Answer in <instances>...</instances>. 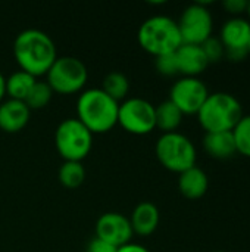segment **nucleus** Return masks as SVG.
<instances>
[{"instance_id": "1", "label": "nucleus", "mask_w": 250, "mask_h": 252, "mask_svg": "<svg viewBox=\"0 0 250 252\" xmlns=\"http://www.w3.org/2000/svg\"><path fill=\"white\" fill-rule=\"evenodd\" d=\"M13 56L21 71L32 77L44 75L57 58L56 46L49 34L40 30H24L13 41Z\"/></svg>"}, {"instance_id": "2", "label": "nucleus", "mask_w": 250, "mask_h": 252, "mask_svg": "<svg viewBox=\"0 0 250 252\" xmlns=\"http://www.w3.org/2000/svg\"><path fill=\"white\" fill-rule=\"evenodd\" d=\"M119 103L102 89L84 90L77 100V120L91 134H103L118 124Z\"/></svg>"}, {"instance_id": "3", "label": "nucleus", "mask_w": 250, "mask_h": 252, "mask_svg": "<svg viewBox=\"0 0 250 252\" xmlns=\"http://www.w3.org/2000/svg\"><path fill=\"white\" fill-rule=\"evenodd\" d=\"M242 117V103L237 100V97L225 92L209 94L197 112L199 123L206 133L231 131Z\"/></svg>"}, {"instance_id": "4", "label": "nucleus", "mask_w": 250, "mask_h": 252, "mask_svg": "<svg viewBox=\"0 0 250 252\" xmlns=\"http://www.w3.org/2000/svg\"><path fill=\"white\" fill-rule=\"evenodd\" d=\"M137 40L141 49L155 58L174 53L183 44L177 21L164 15L146 19L139 28Z\"/></svg>"}, {"instance_id": "5", "label": "nucleus", "mask_w": 250, "mask_h": 252, "mask_svg": "<svg viewBox=\"0 0 250 252\" xmlns=\"http://www.w3.org/2000/svg\"><path fill=\"white\" fill-rule=\"evenodd\" d=\"M159 162L172 173H183L196 165V148L181 133H164L155 146Z\"/></svg>"}, {"instance_id": "6", "label": "nucleus", "mask_w": 250, "mask_h": 252, "mask_svg": "<svg viewBox=\"0 0 250 252\" xmlns=\"http://www.w3.org/2000/svg\"><path fill=\"white\" fill-rule=\"evenodd\" d=\"M55 146L65 161L81 162L91 151L93 134L77 118H68L56 128Z\"/></svg>"}, {"instance_id": "7", "label": "nucleus", "mask_w": 250, "mask_h": 252, "mask_svg": "<svg viewBox=\"0 0 250 252\" xmlns=\"http://www.w3.org/2000/svg\"><path fill=\"white\" fill-rule=\"evenodd\" d=\"M46 75V83L50 86L53 93L74 94L84 89L88 71L84 62L74 56H57Z\"/></svg>"}, {"instance_id": "8", "label": "nucleus", "mask_w": 250, "mask_h": 252, "mask_svg": "<svg viewBox=\"0 0 250 252\" xmlns=\"http://www.w3.org/2000/svg\"><path fill=\"white\" fill-rule=\"evenodd\" d=\"M118 124L131 134L144 136L156 128L155 106L141 97H130L119 103Z\"/></svg>"}, {"instance_id": "9", "label": "nucleus", "mask_w": 250, "mask_h": 252, "mask_svg": "<svg viewBox=\"0 0 250 252\" xmlns=\"http://www.w3.org/2000/svg\"><path fill=\"white\" fill-rule=\"evenodd\" d=\"M184 44H203L212 37L214 21L209 9L202 3H193L184 9L177 22Z\"/></svg>"}, {"instance_id": "10", "label": "nucleus", "mask_w": 250, "mask_h": 252, "mask_svg": "<svg viewBox=\"0 0 250 252\" xmlns=\"http://www.w3.org/2000/svg\"><path fill=\"white\" fill-rule=\"evenodd\" d=\"M208 96V87L197 77L180 78L169 92V100L183 112V115H197Z\"/></svg>"}, {"instance_id": "11", "label": "nucleus", "mask_w": 250, "mask_h": 252, "mask_svg": "<svg viewBox=\"0 0 250 252\" xmlns=\"http://www.w3.org/2000/svg\"><path fill=\"white\" fill-rule=\"evenodd\" d=\"M250 21L234 16L221 28L220 41L224 46L225 56L231 61H242L249 55Z\"/></svg>"}, {"instance_id": "12", "label": "nucleus", "mask_w": 250, "mask_h": 252, "mask_svg": "<svg viewBox=\"0 0 250 252\" xmlns=\"http://www.w3.org/2000/svg\"><path fill=\"white\" fill-rule=\"evenodd\" d=\"M134 232L130 219L119 213H105L96 223V238L111 244L115 248L130 244Z\"/></svg>"}, {"instance_id": "13", "label": "nucleus", "mask_w": 250, "mask_h": 252, "mask_svg": "<svg viewBox=\"0 0 250 252\" xmlns=\"http://www.w3.org/2000/svg\"><path fill=\"white\" fill-rule=\"evenodd\" d=\"M175 58L178 63V72L184 77H197L202 74L208 65L209 61L199 44H181L175 50Z\"/></svg>"}, {"instance_id": "14", "label": "nucleus", "mask_w": 250, "mask_h": 252, "mask_svg": "<svg viewBox=\"0 0 250 252\" xmlns=\"http://www.w3.org/2000/svg\"><path fill=\"white\" fill-rule=\"evenodd\" d=\"M31 111L21 100H4L0 103V130L6 133H18L25 128L29 121Z\"/></svg>"}, {"instance_id": "15", "label": "nucleus", "mask_w": 250, "mask_h": 252, "mask_svg": "<svg viewBox=\"0 0 250 252\" xmlns=\"http://www.w3.org/2000/svg\"><path fill=\"white\" fill-rule=\"evenodd\" d=\"M209 180L206 173L199 167H192L183 173H180L178 177V189L183 196L187 199H199L208 192Z\"/></svg>"}, {"instance_id": "16", "label": "nucleus", "mask_w": 250, "mask_h": 252, "mask_svg": "<svg viewBox=\"0 0 250 252\" xmlns=\"http://www.w3.org/2000/svg\"><path fill=\"white\" fill-rule=\"evenodd\" d=\"M133 232L140 236L152 235L159 224V210L152 202H140L130 219Z\"/></svg>"}, {"instance_id": "17", "label": "nucleus", "mask_w": 250, "mask_h": 252, "mask_svg": "<svg viewBox=\"0 0 250 252\" xmlns=\"http://www.w3.org/2000/svg\"><path fill=\"white\" fill-rule=\"evenodd\" d=\"M203 148L212 158L217 159H227L237 152L231 131L206 133L203 137Z\"/></svg>"}, {"instance_id": "18", "label": "nucleus", "mask_w": 250, "mask_h": 252, "mask_svg": "<svg viewBox=\"0 0 250 252\" xmlns=\"http://www.w3.org/2000/svg\"><path fill=\"white\" fill-rule=\"evenodd\" d=\"M155 115H156V128H159L164 133H174L181 121H183V112L168 99L158 106H155Z\"/></svg>"}, {"instance_id": "19", "label": "nucleus", "mask_w": 250, "mask_h": 252, "mask_svg": "<svg viewBox=\"0 0 250 252\" xmlns=\"http://www.w3.org/2000/svg\"><path fill=\"white\" fill-rule=\"evenodd\" d=\"M35 77L24 71H16L6 78V94L13 100L24 102L35 83Z\"/></svg>"}, {"instance_id": "20", "label": "nucleus", "mask_w": 250, "mask_h": 252, "mask_svg": "<svg viewBox=\"0 0 250 252\" xmlns=\"http://www.w3.org/2000/svg\"><path fill=\"white\" fill-rule=\"evenodd\" d=\"M102 90L119 103V100H125V97L130 92V81L122 72L115 71V72L108 74L103 78Z\"/></svg>"}, {"instance_id": "21", "label": "nucleus", "mask_w": 250, "mask_h": 252, "mask_svg": "<svg viewBox=\"0 0 250 252\" xmlns=\"http://www.w3.org/2000/svg\"><path fill=\"white\" fill-rule=\"evenodd\" d=\"M59 182L68 189H77L84 183L85 168L81 162L65 161L59 168Z\"/></svg>"}, {"instance_id": "22", "label": "nucleus", "mask_w": 250, "mask_h": 252, "mask_svg": "<svg viewBox=\"0 0 250 252\" xmlns=\"http://www.w3.org/2000/svg\"><path fill=\"white\" fill-rule=\"evenodd\" d=\"M53 90L46 81H35L32 89L29 90L28 96L25 97L24 103L28 106V109H43L47 106V103L52 100Z\"/></svg>"}, {"instance_id": "23", "label": "nucleus", "mask_w": 250, "mask_h": 252, "mask_svg": "<svg viewBox=\"0 0 250 252\" xmlns=\"http://www.w3.org/2000/svg\"><path fill=\"white\" fill-rule=\"evenodd\" d=\"M231 133L234 137L236 151L250 158V115H243Z\"/></svg>"}, {"instance_id": "24", "label": "nucleus", "mask_w": 250, "mask_h": 252, "mask_svg": "<svg viewBox=\"0 0 250 252\" xmlns=\"http://www.w3.org/2000/svg\"><path fill=\"white\" fill-rule=\"evenodd\" d=\"M155 66L158 69V72L161 75L165 77H174L178 72V63H177V58H175V52L174 53H167V55H161L158 58H155Z\"/></svg>"}, {"instance_id": "25", "label": "nucleus", "mask_w": 250, "mask_h": 252, "mask_svg": "<svg viewBox=\"0 0 250 252\" xmlns=\"http://www.w3.org/2000/svg\"><path fill=\"white\" fill-rule=\"evenodd\" d=\"M200 46H202V49H203V52H205L208 61H209V63H211V62H218V61L225 55V50H224L222 43H221L218 38H215V37H209V38H208L203 44H200Z\"/></svg>"}, {"instance_id": "26", "label": "nucleus", "mask_w": 250, "mask_h": 252, "mask_svg": "<svg viewBox=\"0 0 250 252\" xmlns=\"http://www.w3.org/2000/svg\"><path fill=\"white\" fill-rule=\"evenodd\" d=\"M116 250L118 248L112 247L111 244H108L99 238H94L87 247V252H116Z\"/></svg>"}, {"instance_id": "27", "label": "nucleus", "mask_w": 250, "mask_h": 252, "mask_svg": "<svg viewBox=\"0 0 250 252\" xmlns=\"http://www.w3.org/2000/svg\"><path fill=\"white\" fill-rule=\"evenodd\" d=\"M224 7H225L227 12L239 15V13H242V12H245L248 9V1L246 0H225Z\"/></svg>"}, {"instance_id": "28", "label": "nucleus", "mask_w": 250, "mask_h": 252, "mask_svg": "<svg viewBox=\"0 0 250 252\" xmlns=\"http://www.w3.org/2000/svg\"><path fill=\"white\" fill-rule=\"evenodd\" d=\"M116 252H150L147 248H144L143 245H139V244H127L124 247H119Z\"/></svg>"}, {"instance_id": "29", "label": "nucleus", "mask_w": 250, "mask_h": 252, "mask_svg": "<svg viewBox=\"0 0 250 252\" xmlns=\"http://www.w3.org/2000/svg\"><path fill=\"white\" fill-rule=\"evenodd\" d=\"M4 96H6V78L0 72V103H1V100H3Z\"/></svg>"}, {"instance_id": "30", "label": "nucleus", "mask_w": 250, "mask_h": 252, "mask_svg": "<svg viewBox=\"0 0 250 252\" xmlns=\"http://www.w3.org/2000/svg\"><path fill=\"white\" fill-rule=\"evenodd\" d=\"M246 12H248V15H249L250 18V1H248V9H246Z\"/></svg>"}, {"instance_id": "31", "label": "nucleus", "mask_w": 250, "mask_h": 252, "mask_svg": "<svg viewBox=\"0 0 250 252\" xmlns=\"http://www.w3.org/2000/svg\"><path fill=\"white\" fill-rule=\"evenodd\" d=\"M248 50H249V55H250V40H249V47H248Z\"/></svg>"}, {"instance_id": "32", "label": "nucleus", "mask_w": 250, "mask_h": 252, "mask_svg": "<svg viewBox=\"0 0 250 252\" xmlns=\"http://www.w3.org/2000/svg\"><path fill=\"white\" fill-rule=\"evenodd\" d=\"M217 252H220V251H217Z\"/></svg>"}]
</instances>
